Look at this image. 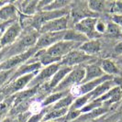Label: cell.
<instances>
[{
    "instance_id": "41",
    "label": "cell",
    "mask_w": 122,
    "mask_h": 122,
    "mask_svg": "<svg viewBox=\"0 0 122 122\" xmlns=\"http://www.w3.org/2000/svg\"><path fill=\"white\" fill-rule=\"evenodd\" d=\"M4 31V30H3ZM3 31L2 32H0V41H1V35H2V33H3ZM3 49V47H2V45H1V41H0V51Z\"/></svg>"
},
{
    "instance_id": "15",
    "label": "cell",
    "mask_w": 122,
    "mask_h": 122,
    "mask_svg": "<svg viewBox=\"0 0 122 122\" xmlns=\"http://www.w3.org/2000/svg\"><path fill=\"white\" fill-rule=\"evenodd\" d=\"M115 81L113 80H109V81H107L104 82L103 84H101L100 86H98L95 90H93L92 92H90L89 94L86 95V97L89 99V103L97 99V98L101 97L102 96H104L107 92H108L113 87H115Z\"/></svg>"
},
{
    "instance_id": "8",
    "label": "cell",
    "mask_w": 122,
    "mask_h": 122,
    "mask_svg": "<svg viewBox=\"0 0 122 122\" xmlns=\"http://www.w3.org/2000/svg\"><path fill=\"white\" fill-rule=\"evenodd\" d=\"M60 67H61L60 62L51 64V65H48V66H45L41 71H39L37 73L35 77L31 80L30 85L28 86V88H32V87H35V86H40L42 83L46 82L47 80L50 81V79L60 69Z\"/></svg>"
},
{
    "instance_id": "39",
    "label": "cell",
    "mask_w": 122,
    "mask_h": 122,
    "mask_svg": "<svg viewBox=\"0 0 122 122\" xmlns=\"http://www.w3.org/2000/svg\"><path fill=\"white\" fill-rule=\"evenodd\" d=\"M7 3H9V2H7V1H0V8H1L3 6L6 5Z\"/></svg>"
},
{
    "instance_id": "32",
    "label": "cell",
    "mask_w": 122,
    "mask_h": 122,
    "mask_svg": "<svg viewBox=\"0 0 122 122\" xmlns=\"http://www.w3.org/2000/svg\"><path fill=\"white\" fill-rule=\"evenodd\" d=\"M81 115L80 113V110H72L69 108V111H68L67 115H66V119L67 120H73V119H75L76 117Z\"/></svg>"
},
{
    "instance_id": "5",
    "label": "cell",
    "mask_w": 122,
    "mask_h": 122,
    "mask_svg": "<svg viewBox=\"0 0 122 122\" xmlns=\"http://www.w3.org/2000/svg\"><path fill=\"white\" fill-rule=\"evenodd\" d=\"M80 45H81L80 43L61 41L59 42L55 43L54 45H52L51 47H50L48 49L43 50V52L49 56H51V57L62 59L64 56H66L71 51L78 49Z\"/></svg>"
},
{
    "instance_id": "2",
    "label": "cell",
    "mask_w": 122,
    "mask_h": 122,
    "mask_svg": "<svg viewBox=\"0 0 122 122\" xmlns=\"http://www.w3.org/2000/svg\"><path fill=\"white\" fill-rule=\"evenodd\" d=\"M86 75V71L83 66L73 68V70L65 76V78L61 82V84L53 89L54 92L70 91L73 87L79 86L83 83Z\"/></svg>"
},
{
    "instance_id": "12",
    "label": "cell",
    "mask_w": 122,
    "mask_h": 122,
    "mask_svg": "<svg viewBox=\"0 0 122 122\" xmlns=\"http://www.w3.org/2000/svg\"><path fill=\"white\" fill-rule=\"evenodd\" d=\"M42 67L41 63L40 61H35V62H26L24 64L20 65L19 67H18L14 73L12 74L10 80L8 81L9 82H12L15 79H17L20 76H23V75H26V74H29V73H37L39 72V70Z\"/></svg>"
},
{
    "instance_id": "4",
    "label": "cell",
    "mask_w": 122,
    "mask_h": 122,
    "mask_svg": "<svg viewBox=\"0 0 122 122\" xmlns=\"http://www.w3.org/2000/svg\"><path fill=\"white\" fill-rule=\"evenodd\" d=\"M37 51H38V50L35 47H33L23 53L15 55V56H12V57L6 59V61H3L0 64V71H7V70L17 69L20 65H22V64L26 63L27 61H30L31 58L36 54Z\"/></svg>"
},
{
    "instance_id": "37",
    "label": "cell",
    "mask_w": 122,
    "mask_h": 122,
    "mask_svg": "<svg viewBox=\"0 0 122 122\" xmlns=\"http://www.w3.org/2000/svg\"><path fill=\"white\" fill-rule=\"evenodd\" d=\"M0 122H17V118L14 117H6V118H4L3 120H1Z\"/></svg>"
},
{
    "instance_id": "29",
    "label": "cell",
    "mask_w": 122,
    "mask_h": 122,
    "mask_svg": "<svg viewBox=\"0 0 122 122\" xmlns=\"http://www.w3.org/2000/svg\"><path fill=\"white\" fill-rule=\"evenodd\" d=\"M15 70L16 69L7 70V71H0V89H2L8 83V81L10 80Z\"/></svg>"
},
{
    "instance_id": "13",
    "label": "cell",
    "mask_w": 122,
    "mask_h": 122,
    "mask_svg": "<svg viewBox=\"0 0 122 122\" xmlns=\"http://www.w3.org/2000/svg\"><path fill=\"white\" fill-rule=\"evenodd\" d=\"M18 7L9 2L0 8V21L1 23L15 21L18 18Z\"/></svg>"
},
{
    "instance_id": "33",
    "label": "cell",
    "mask_w": 122,
    "mask_h": 122,
    "mask_svg": "<svg viewBox=\"0 0 122 122\" xmlns=\"http://www.w3.org/2000/svg\"><path fill=\"white\" fill-rule=\"evenodd\" d=\"M107 30V25L102 21H98L96 24V31H97L99 33H106Z\"/></svg>"
},
{
    "instance_id": "19",
    "label": "cell",
    "mask_w": 122,
    "mask_h": 122,
    "mask_svg": "<svg viewBox=\"0 0 122 122\" xmlns=\"http://www.w3.org/2000/svg\"><path fill=\"white\" fill-rule=\"evenodd\" d=\"M63 41L82 44V43L87 41L88 38L85 34L75 30H67L65 31V34H64V37H63Z\"/></svg>"
},
{
    "instance_id": "24",
    "label": "cell",
    "mask_w": 122,
    "mask_h": 122,
    "mask_svg": "<svg viewBox=\"0 0 122 122\" xmlns=\"http://www.w3.org/2000/svg\"><path fill=\"white\" fill-rule=\"evenodd\" d=\"M38 3H39V1H31V2L25 1V2H22L20 4L21 5L20 9H21V11L25 16L31 17L35 14L36 10L38 9Z\"/></svg>"
},
{
    "instance_id": "16",
    "label": "cell",
    "mask_w": 122,
    "mask_h": 122,
    "mask_svg": "<svg viewBox=\"0 0 122 122\" xmlns=\"http://www.w3.org/2000/svg\"><path fill=\"white\" fill-rule=\"evenodd\" d=\"M84 68H85V71H86V75H85V78L83 80L82 84L88 83L90 81L100 78V77H102V76L105 75L104 72L102 71V69L100 68V66L97 65V64H96V63L87 64L86 66H84Z\"/></svg>"
},
{
    "instance_id": "11",
    "label": "cell",
    "mask_w": 122,
    "mask_h": 122,
    "mask_svg": "<svg viewBox=\"0 0 122 122\" xmlns=\"http://www.w3.org/2000/svg\"><path fill=\"white\" fill-rule=\"evenodd\" d=\"M97 22V19L95 17H87L82 18L74 26V30L79 31L81 33L85 34L87 38L91 36L94 31H96V24Z\"/></svg>"
},
{
    "instance_id": "43",
    "label": "cell",
    "mask_w": 122,
    "mask_h": 122,
    "mask_svg": "<svg viewBox=\"0 0 122 122\" xmlns=\"http://www.w3.org/2000/svg\"><path fill=\"white\" fill-rule=\"evenodd\" d=\"M17 122H19V121H18V120H17Z\"/></svg>"
},
{
    "instance_id": "3",
    "label": "cell",
    "mask_w": 122,
    "mask_h": 122,
    "mask_svg": "<svg viewBox=\"0 0 122 122\" xmlns=\"http://www.w3.org/2000/svg\"><path fill=\"white\" fill-rule=\"evenodd\" d=\"M37 73H29V74H26L23 76H20V77L15 79L12 82L7 83L2 89H0V91L3 93V95L6 97L13 96V95H16L19 92L23 91V90H25V88L30 85L31 80L35 77Z\"/></svg>"
},
{
    "instance_id": "17",
    "label": "cell",
    "mask_w": 122,
    "mask_h": 122,
    "mask_svg": "<svg viewBox=\"0 0 122 122\" xmlns=\"http://www.w3.org/2000/svg\"><path fill=\"white\" fill-rule=\"evenodd\" d=\"M122 98V90L119 86H115L113 88H111L109 91L107 92L104 96H102L101 97L97 98L98 101H100L102 104H113L118 102Z\"/></svg>"
},
{
    "instance_id": "10",
    "label": "cell",
    "mask_w": 122,
    "mask_h": 122,
    "mask_svg": "<svg viewBox=\"0 0 122 122\" xmlns=\"http://www.w3.org/2000/svg\"><path fill=\"white\" fill-rule=\"evenodd\" d=\"M92 58V56L86 54L79 49H76L68 53L66 56H64L61 61H60L61 66H67V67L73 68L74 65L81 64L86 61H89Z\"/></svg>"
},
{
    "instance_id": "14",
    "label": "cell",
    "mask_w": 122,
    "mask_h": 122,
    "mask_svg": "<svg viewBox=\"0 0 122 122\" xmlns=\"http://www.w3.org/2000/svg\"><path fill=\"white\" fill-rule=\"evenodd\" d=\"M73 70L72 67H67V66H61L60 69L53 74V76L48 81L47 84V88L50 90H53L55 87L59 86L61 84V82L65 78V76L68 73Z\"/></svg>"
},
{
    "instance_id": "26",
    "label": "cell",
    "mask_w": 122,
    "mask_h": 122,
    "mask_svg": "<svg viewBox=\"0 0 122 122\" xmlns=\"http://www.w3.org/2000/svg\"><path fill=\"white\" fill-rule=\"evenodd\" d=\"M69 1L64 0H55V1H50L48 5L43 7L41 11H54V10H61L65 7H67V5H69Z\"/></svg>"
},
{
    "instance_id": "25",
    "label": "cell",
    "mask_w": 122,
    "mask_h": 122,
    "mask_svg": "<svg viewBox=\"0 0 122 122\" xmlns=\"http://www.w3.org/2000/svg\"><path fill=\"white\" fill-rule=\"evenodd\" d=\"M75 97L71 94L67 95L66 97H62L59 101H57L53 106H51V109H61V108H70V107L73 105Z\"/></svg>"
},
{
    "instance_id": "42",
    "label": "cell",
    "mask_w": 122,
    "mask_h": 122,
    "mask_svg": "<svg viewBox=\"0 0 122 122\" xmlns=\"http://www.w3.org/2000/svg\"><path fill=\"white\" fill-rule=\"evenodd\" d=\"M41 122H55V121H41Z\"/></svg>"
},
{
    "instance_id": "38",
    "label": "cell",
    "mask_w": 122,
    "mask_h": 122,
    "mask_svg": "<svg viewBox=\"0 0 122 122\" xmlns=\"http://www.w3.org/2000/svg\"><path fill=\"white\" fill-rule=\"evenodd\" d=\"M5 98H6V97L3 95V93H2V92L0 91V104H1V102H2V101L5 99Z\"/></svg>"
},
{
    "instance_id": "6",
    "label": "cell",
    "mask_w": 122,
    "mask_h": 122,
    "mask_svg": "<svg viewBox=\"0 0 122 122\" xmlns=\"http://www.w3.org/2000/svg\"><path fill=\"white\" fill-rule=\"evenodd\" d=\"M21 31H22V28L18 20L13 21L11 24L8 25L1 35L0 41H1L2 47L5 48L16 42L17 40L20 37Z\"/></svg>"
},
{
    "instance_id": "30",
    "label": "cell",
    "mask_w": 122,
    "mask_h": 122,
    "mask_svg": "<svg viewBox=\"0 0 122 122\" xmlns=\"http://www.w3.org/2000/svg\"><path fill=\"white\" fill-rule=\"evenodd\" d=\"M107 10L115 15H122V2H108Z\"/></svg>"
},
{
    "instance_id": "18",
    "label": "cell",
    "mask_w": 122,
    "mask_h": 122,
    "mask_svg": "<svg viewBox=\"0 0 122 122\" xmlns=\"http://www.w3.org/2000/svg\"><path fill=\"white\" fill-rule=\"evenodd\" d=\"M78 49L89 56L97 54L101 50V43L97 40H88L86 42L82 43Z\"/></svg>"
},
{
    "instance_id": "23",
    "label": "cell",
    "mask_w": 122,
    "mask_h": 122,
    "mask_svg": "<svg viewBox=\"0 0 122 122\" xmlns=\"http://www.w3.org/2000/svg\"><path fill=\"white\" fill-rule=\"evenodd\" d=\"M69 108H61V109H51L48 111V113L44 116L42 121H53L54 119H58L61 117L67 115Z\"/></svg>"
},
{
    "instance_id": "36",
    "label": "cell",
    "mask_w": 122,
    "mask_h": 122,
    "mask_svg": "<svg viewBox=\"0 0 122 122\" xmlns=\"http://www.w3.org/2000/svg\"><path fill=\"white\" fill-rule=\"evenodd\" d=\"M16 21V20H15ZM13 21H9V22H4V23H0V32H2L3 30H6V28L8 26V25H10L12 23Z\"/></svg>"
},
{
    "instance_id": "27",
    "label": "cell",
    "mask_w": 122,
    "mask_h": 122,
    "mask_svg": "<svg viewBox=\"0 0 122 122\" xmlns=\"http://www.w3.org/2000/svg\"><path fill=\"white\" fill-rule=\"evenodd\" d=\"M107 6H108V2H106V1L92 0L88 2V7L92 11L97 13H101L107 10Z\"/></svg>"
},
{
    "instance_id": "7",
    "label": "cell",
    "mask_w": 122,
    "mask_h": 122,
    "mask_svg": "<svg viewBox=\"0 0 122 122\" xmlns=\"http://www.w3.org/2000/svg\"><path fill=\"white\" fill-rule=\"evenodd\" d=\"M66 31V30H65ZM65 31L61 32H48L40 34L38 38L35 48L37 50H46L54 45L55 43L59 42L61 41H63V37L65 34Z\"/></svg>"
},
{
    "instance_id": "31",
    "label": "cell",
    "mask_w": 122,
    "mask_h": 122,
    "mask_svg": "<svg viewBox=\"0 0 122 122\" xmlns=\"http://www.w3.org/2000/svg\"><path fill=\"white\" fill-rule=\"evenodd\" d=\"M107 111V108H104V107H98V108H96V109L92 110L90 112L86 113L85 115V118H95L97 117H99L101 115H103L105 112Z\"/></svg>"
},
{
    "instance_id": "40",
    "label": "cell",
    "mask_w": 122,
    "mask_h": 122,
    "mask_svg": "<svg viewBox=\"0 0 122 122\" xmlns=\"http://www.w3.org/2000/svg\"><path fill=\"white\" fill-rule=\"evenodd\" d=\"M117 62L122 65V55H119V56L117 57Z\"/></svg>"
},
{
    "instance_id": "20",
    "label": "cell",
    "mask_w": 122,
    "mask_h": 122,
    "mask_svg": "<svg viewBox=\"0 0 122 122\" xmlns=\"http://www.w3.org/2000/svg\"><path fill=\"white\" fill-rule=\"evenodd\" d=\"M70 94V91H62V92H54L52 94H51L49 96H47L46 97L42 100L41 103V107H51L60 99H61L62 97H66L67 95Z\"/></svg>"
},
{
    "instance_id": "28",
    "label": "cell",
    "mask_w": 122,
    "mask_h": 122,
    "mask_svg": "<svg viewBox=\"0 0 122 122\" xmlns=\"http://www.w3.org/2000/svg\"><path fill=\"white\" fill-rule=\"evenodd\" d=\"M106 33L109 36L118 38V37L122 36V28L120 26L117 25L116 23H114V22H110L107 25Z\"/></svg>"
},
{
    "instance_id": "1",
    "label": "cell",
    "mask_w": 122,
    "mask_h": 122,
    "mask_svg": "<svg viewBox=\"0 0 122 122\" xmlns=\"http://www.w3.org/2000/svg\"><path fill=\"white\" fill-rule=\"evenodd\" d=\"M39 36H40V33L37 30L30 31L23 36H20L17 40L16 42H14L12 45L8 47V51L6 53V59L15 56V55L23 53L31 48L35 47V44L38 41Z\"/></svg>"
},
{
    "instance_id": "9",
    "label": "cell",
    "mask_w": 122,
    "mask_h": 122,
    "mask_svg": "<svg viewBox=\"0 0 122 122\" xmlns=\"http://www.w3.org/2000/svg\"><path fill=\"white\" fill-rule=\"evenodd\" d=\"M68 19H69V15L48 21L40 28L38 32L40 34H43L48 32H61L67 30Z\"/></svg>"
},
{
    "instance_id": "22",
    "label": "cell",
    "mask_w": 122,
    "mask_h": 122,
    "mask_svg": "<svg viewBox=\"0 0 122 122\" xmlns=\"http://www.w3.org/2000/svg\"><path fill=\"white\" fill-rule=\"evenodd\" d=\"M100 68L102 69V71L104 72L105 74L114 76L115 74L119 73V69L118 66L113 61H111L109 59H104L100 62Z\"/></svg>"
},
{
    "instance_id": "35",
    "label": "cell",
    "mask_w": 122,
    "mask_h": 122,
    "mask_svg": "<svg viewBox=\"0 0 122 122\" xmlns=\"http://www.w3.org/2000/svg\"><path fill=\"white\" fill-rule=\"evenodd\" d=\"M115 52L118 55H122V42L118 43L115 47Z\"/></svg>"
},
{
    "instance_id": "21",
    "label": "cell",
    "mask_w": 122,
    "mask_h": 122,
    "mask_svg": "<svg viewBox=\"0 0 122 122\" xmlns=\"http://www.w3.org/2000/svg\"><path fill=\"white\" fill-rule=\"evenodd\" d=\"M15 100V95L6 97L0 104V121L8 117L10 110L12 109Z\"/></svg>"
},
{
    "instance_id": "34",
    "label": "cell",
    "mask_w": 122,
    "mask_h": 122,
    "mask_svg": "<svg viewBox=\"0 0 122 122\" xmlns=\"http://www.w3.org/2000/svg\"><path fill=\"white\" fill-rule=\"evenodd\" d=\"M112 20L114 23H116L117 25L120 26L122 28V15H114L112 18Z\"/></svg>"
}]
</instances>
